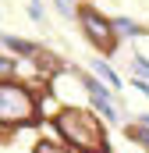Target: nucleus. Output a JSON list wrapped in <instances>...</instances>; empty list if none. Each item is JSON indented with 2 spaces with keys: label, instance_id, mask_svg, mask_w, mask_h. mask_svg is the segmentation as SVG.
<instances>
[{
  "label": "nucleus",
  "instance_id": "obj_1",
  "mask_svg": "<svg viewBox=\"0 0 149 153\" xmlns=\"http://www.w3.org/2000/svg\"><path fill=\"white\" fill-rule=\"evenodd\" d=\"M57 128L71 139L78 150H85V153H107L100 121H96L92 114H85V111H64V114L57 117Z\"/></svg>",
  "mask_w": 149,
  "mask_h": 153
},
{
  "label": "nucleus",
  "instance_id": "obj_2",
  "mask_svg": "<svg viewBox=\"0 0 149 153\" xmlns=\"http://www.w3.org/2000/svg\"><path fill=\"white\" fill-rule=\"evenodd\" d=\"M36 114V100L29 96V89L0 82V121H32Z\"/></svg>",
  "mask_w": 149,
  "mask_h": 153
},
{
  "label": "nucleus",
  "instance_id": "obj_3",
  "mask_svg": "<svg viewBox=\"0 0 149 153\" xmlns=\"http://www.w3.org/2000/svg\"><path fill=\"white\" fill-rule=\"evenodd\" d=\"M82 22H85V29H89V36L96 39L100 46H110V43H114V32H110V25H107V22H103L100 14H92V11H85V14H82Z\"/></svg>",
  "mask_w": 149,
  "mask_h": 153
},
{
  "label": "nucleus",
  "instance_id": "obj_4",
  "mask_svg": "<svg viewBox=\"0 0 149 153\" xmlns=\"http://www.w3.org/2000/svg\"><path fill=\"white\" fill-rule=\"evenodd\" d=\"M36 153H68V146L64 143H39Z\"/></svg>",
  "mask_w": 149,
  "mask_h": 153
},
{
  "label": "nucleus",
  "instance_id": "obj_5",
  "mask_svg": "<svg viewBox=\"0 0 149 153\" xmlns=\"http://www.w3.org/2000/svg\"><path fill=\"white\" fill-rule=\"evenodd\" d=\"M4 71H7V64H4V61H0V75H4Z\"/></svg>",
  "mask_w": 149,
  "mask_h": 153
}]
</instances>
